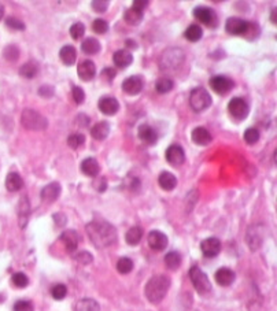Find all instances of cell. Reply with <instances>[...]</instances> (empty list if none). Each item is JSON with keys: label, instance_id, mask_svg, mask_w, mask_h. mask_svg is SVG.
Wrapping results in <instances>:
<instances>
[{"label": "cell", "instance_id": "f35d334b", "mask_svg": "<svg viewBox=\"0 0 277 311\" xmlns=\"http://www.w3.org/2000/svg\"><path fill=\"white\" fill-rule=\"evenodd\" d=\"M51 295H53V298L56 299V300H62V299H65L67 295L66 285H63V284L54 285L53 289H51Z\"/></svg>", "mask_w": 277, "mask_h": 311}, {"label": "cell", "instance_id": "681fc988", "mask_svg": "<svg viewBox=\"0 0 277 311\" xmlns=\"http://www.w3.org/2000/svg\"><path fill=\"white\" fill-rule=\"evenodd\" d=\"M72 95H73V99L74 102L80 104V103H83L84 99H85V93H84V89L83 88H80V86H74L72 91Z\"/></svg>", "mask_w": 277, "mask_h": 311}, {"label": "cell", "instance_id": "c3c4849f", "mask_svg": "<svg viewBox=\"0 0 277 311\" xmlns=\"http://www.w3.org/2000/svg\"><path fill=\"white\" fill-rule=\"evenodd\" d=\"M91 6L96 13H105L106 10L109 8V1L107 0H93Z\"/></svg>", "mask_w": 277, "mask_h": 311}, {"label": "cell", "instance_id": "f5cc1de1", "mask_svg": "<svg viewBox=\"0 0 277 311\" xmlns=\"http://www.w3.org/2000/svg\"><path fill=\"white\" fill-rule=\"evenodd\" d=\"M93 186L96 188V191H98V192H105L106 188H107V182H106L105 177L96 180V181L93 182Z\"/></svg>", "mask_w": 277, "mask_h": 311}, {"label": "cell", "instance_id": "7402d4cb", "mask_svg": "<svg viewBox=\"0 0 277 311\" xmlns=\"http://www.w3.org/2000/svg\"><path fill=\"white\" fill-rule=\"evenodd\" d=\"M81 170L88 177H96L99 174V163L95 158H86L81 162Z\"/></svg>", "mask_w": 277, "mask_h": 311}, {"label": "cell", "instance_id": "d4e9b609", "mask_svg": "<svg viewBox=\"0 0 277 311\" xmlns=\"http://www.w3.org/2000/svg\"><path fill=\"white\" fill-rule=\"evenodd\" d=\"M29 214H30V205L27 196L21 198L20 200V208H18V219H20V226L25 228L29 219Z\"/></svg>", "mask_w": 277, "mask_h": 311}, {"label": "cell", "instance_id": "d590c367", "mask_svg": "<svg viewBox=\"0 0 277 311\" xmlns=\"http://www.w3.org/2000/svg\"><path fill=\"white\" fill-rule=\"evenodd\" d=\"M242 36L247 40H255L259 36V26H258L255 22H247L246 24V29H244Z\"/></svg>", "mask_w": 277, "mask_h": 311}, {"label": "cell", "instance_id": "8d00e7d4", "mask_svg": "<svg viewBox=\"0 0 277 311\" xmlns=\"http://www.w3.org/2000/svg\"><path fill=\"white\" fill-rule=\"evenodd\" d=\"M155 89L158 93H167L173 89V81L170 78H159L155 84Z\"/></svg>", "mask_w": 277, "mask_h": 311}, {"label": "cell", "instance_id": "f1b7e54d", "mask_svg": "<svg viewBox=\"0 0 277 311\" xmlns=\"http://www.w3.org/2000/svg\"><path fill=\"white\" fill-rule=\"evenodd\" d=\"M39 73V65L34 60H29L20 69V74L25 78H34Z\"/></svg>", "mask_w": 277, "mask_h": 311}, {"label": "cell", "instance_id": "3957f363", "mask_svg": "<svg viewBox=\"0 0 277 311\" xmlns=\"http://www.w3.org/2000/svg\"><path fill=\"white\" fill-rule=\"evenodd\" d=\"M21 122L24 128H27L29 130H44L48 126V121L44 118L43 115L34 110L27 108L22 111V117H21Z\"/></svg>", "mask_w": 277, "mask_h": 311}, {"label": "cell", "instance_id": "9c48e42d", "mask_svg": "<svg viewBox=\"0 0 277 311\" xmlns=\"http://www.w3.org/2000/svg\"><path fill=\"white\" fill-rule=\"evenodd\" d=\"M210 86L211 89L218 95H226L228 92H231L235 86V82L231 78L225 77V76H216L210 79Z\"/></svg>", "mask_w": 277, "mask_h": 311}, {"label": "cell", "instance_id": "816d5d0a", "mask_svg": "<svg viewBox=\"0 0 277 311\" xmlns=\"http://www.w3.org/2000/svg\"><path fill=\"white\" fill-rule=\"evenodd\" d=\"M39 93L40 96H43V98H51L54 95V88L50 85H44L41 86L39 89Z\"/></svg>", "mask_w": 277, "mask_h": 311}, {"label": "cell", "instance_id": "4dcf8cb0", "mask_svg": "<svg viewBox=\"0 0 277 311\" xmlns=\"http://www.w3.org/2000/svg\"><path fill=\"white\" fill-rule=\"evenodd\" d=\"M74 311H99V305L93 299H81V300L77 302V305L74 307Z\"/></svg>", "mask_w": 277, "mask_h": 311}, {"label": "cell", "instance_id": "ab89813d", "mask_svg": "<svg viewBox=\"0 0 277 311\" xmlns=\"http://www.w3.org/2000/svg\"><path fill=\"white\" fill-rule=\"evenodd\" d=\"M11 281H13V284L15 285L17 288H25V286H28V284H29V278H28L27 274H24V273H15V274H13Z\"/></svg>", "mask_w": 277, "mask_h": 311}, {"label": "cell", "instance_id": "f546056e", "mask_svg": "<svg viewBox=\"0 0 277 311\" xmlns=\"http://www.w3.org/2000/svg\"><path fill=\"white\" fill-rule=\"evenodd\" d=\"M81 50H83V52L86 53V55H95V53L99 52L100 43L96 39L89 37V39H85L83 41Z\"/></svg>", "mask_w": 277, "mask_h": 311}, {"label": "cell", "instance_id": "9a60e30c", "mask_svg": "<svg viewBox=\"0 0 277 311\" xmlns=\"http://www.w3.org/2000/svg\"><path fill=\"white\" fill-rule=\"evenodd\" d=\"M77 74L83 81H91L96 74V66L92 60H83L77 67Z\"/></svg>", "mask_w": 277, "mask_h": 311}, {"label": "cell", "instance_id": "44dd1931", "mask_svg": "<svg viewBox=\"0 0 277 311\" xmlns=\"http://www.w3.org/2000/svg\"><path fill=\"white\" fill-rule=\"evenodd\" d=\"M112 59H114L115 66L119 67V69H125V67H128L132 63L133 56L131 51H128L125 48V50H118L117 52L114 53Z\"/></svg>", "mask_w": 277, "mask_h": 311}, {"label": "cell", "instance_id": "8fae6325", "mask_svg": "<svg viewBox=\"0 0 277 311\" xmlns=\"http://www.w3.org/2000/svg\"><path fill=\"white\" fill-rule=\"evenodd\" d=\"M147 241L154 251H164L167 247V236L165 233L159 232V231H152V232L148 233Z\"/></svg>", "mask_w": 277, "mask_h": 311}, {"label": "cell", "instance_id": "4316f807", "mask_svg": "<svg viewBox=\"0 0 277 311\" xmlns=\"http://www.w3.org/2000/svg\"><path fill=\"white\" fill-rule=\"evenodd\" d=\"M109 133H110V125L106 121L95 124L91 129V134H92L93 139L96 140H105L109 136Z\"/></svg>", "mask_w": 277, "mask_h": 311}, {"label": "cell", "instance_id": "ffe728a7", "mask_svg": "<svg viewBox=\"0 0 277 311\" xmlns=\"http://www.w3.org/2000/svg\"><path fill=\"white\" fill-rule=\"evenodd\" d=\"M246 21L240 20V18H228L226 20V24H225V29L229 34H235V36H242L246 29Z\"/></svg>", "mask_w": 277, "mask_h": 311}, {"label": "cell", "instance_id": "7bdbcfd3", "mask_svg": "<svg viewBox=\"0 0 277 311\" xmlns=\"http://www.w3.org/2000/svg\"><path fill=\"white\" fill-rule=\"evenodd\" d=\"M244 140L247 144H255L258 140H259V132L255 128H249L246 132H244Z\"/></svg>", "mask_w": 277, "mask_h": 311}, {"label": "cell", "instance_id": "30bf717a", "mask_svg": "<svg viewBox=\"0 0 277 311\" xmlns=\"http://www.w3.org/2000/svg\"><path fill=\"white\" fill-rule=\"evenodd\" d=\"M200 250L206 258H214L221 251V241L217 237L206 238L200 244Z\"/></svg>", "mask_w": 277, "mask_h": 311}, {"label": "cell", "instance_id": "bcb514c9", "mask_svg": "<svg viewBox=\"0 0 277 311\" xmlns=\"http://www.w3.org/2000/svg\"><path fill=\"white\" fill-rule=\"evenodd\" d=\"M6 25L11 29H17V30H24L25 29V24L15 17H8L6 20Z\"/></svg>", "mask_w": 277, "mask_h": 311}, {"label": "cell", "instance_id": "1f68e13d", "mask_svg": "<svg viewBox=\"0 0 277 311\" xmlns=\"http://www.w3.org/2000/svg\"><path fill=\"white\" fill-rule=\"evenodd\" d=\"M141 237H143V229L140 226H133L126 232L125 240L129 245H136L140 243Z\"/></svg>", "mask_w": 277, "mask_h": 311}, {"label": "cell", "instance_id": "7c38bea8", "mask_svg": "<svg viewBox=\"0 0 277 311\" xmlns=\"http://www.w3.org/2000/svg\"><path fill=\"white\" fill-rule=\"evenodd\" d=\"M166 160L167 163H170L172 166H180L184 163L185 160V153L184 150L180 146H170L166 150Z\"/></svg>", "mask_w": 277, "mask_h": 311}, {"label": "cell", "instance_id": "7a4b0ae2", "mask_svg": "<svg viewBox=\"0 0 277 311\" xmlns=\"http://www.w3.org/2000/svg\"><path fill=\"white\" fill-rule=\"evenodd\" d=\"M170 286V278L164 274H157L152 276L148 283L145 284L144 295L145 298L148 299V302H151L154 305H157L159 302H162L166 293L169 291Z\"/></svg>", "mask_w": 277, "mask_h": 311}, {"label": "cell", "instance_id": "6f0895ef", "mask_svg": "<svg viewBox=\"0 0 277 311\" xmlns=\"http://www.w3.org/2000/svg\"><path fill=\"white\" fill-rule=\"evenodd\" d=\"M126 46L132 47V48H136V43L132 41V40H126Z\"/></svg>", "mask_w": 277, "mask_h": 311}, {"label": "cell", "instance_id": "74e56055", "mask_svg": "<svg viewBox=\"0 0 277 311\" xmlns=\"http://www.w3.org/2000/svg\"><path fill=\"white\" fill-rule=\"evenodd\" d=\"M132 269H133L132 259L124 257V258H121L118 262H117V270H118L121 274H128V273L132 272Z\"/></svg>", "mask_w": 277, "mask_h": 311}, {"label": "cell", "instance_id": "5b68a950", "mask_svg": "<svg viewBox=\"0 0 277 311\" xmlns=\"http://www.w3.org/2000/svg\"><path fill=\"white\" fill-rule=\"evenodd\" d=\"M183 60H184V52L180 48H170L162 53L161 67L164 70H174L178 66H181Z\"/></svg>", "mask_w": 277, "mask_h": 311}, {"label": "cell", "instance_id": "60d3db41", "mask_svg": "<svg viewBox=\"0 0 277 311\" xmlns=\"http://www.w3.org/2000/svg\"><path fill=\"white\" fill-rule=\"evenodd\" d=\"M84 141H85V137H84V134H80V133H74L72 136H69L67 137V144L69 147H72V148H79L80 146H83L84 144Z\"/></svg>", "mask_w": 277, "mask_h": 311}, {"label": "cell", "instance_id": "6da1fadb", "mask_svg": "<svg viewBox=\"0 0 277 311\" xmlns=\"http://www.w3.org/2000/svg\"><path fill=\"white\" fill-rule=\"evenodd\" d=\"M86 233L98 248H105L117 241L115 228L106 221H92L86 225Z\"/></svg>", "mask_w": 277, "mask_h": 311}, {"label": "cell", "instance_id": "836d02e7", "mask_svg": "<svg viewBox=\"0 0 277 311\" xmlns=\"http://www.w3.org/2000/svg\"><path fill=\"white\" fill-rule=\"evenodd\" d=\"M202 34H203V30H202V27L199 26V25H190V26L185 29L184 36L188 41L195 43V41L202 39Z\"/></svg>", "mask_w": 277, "mask_h": 311}, {"label": "cell", "instance_id": "f907efd6", "mask_svg": "<svg viewBox=\"0 0 277 311\" xmlns=\"http://www.w3.org/2000/svg\"><path fill=\"white\" fill-rule=\"evenodd\" d=\"M74 258H76V260L80 262L81 265H88V263H91V262H92V255L86 251L80 252V254H77Z\"/></svg>", "mask_w": 277, "mask_h": 311}, {"label": "cell", "instance_id": "2e32d148", "mask_svg": "<svg viewBox=\"0 0 277 311\" xmlns=\"http://www.w3.org/2000/svg\"><path fill=\"white\" fill-rule=\"evenodd\" d=\"M138 133L140 140L143 143H145V144H148V146L155 144L157 140H158V133L155 132V129L151 128L150 125H140L138 126Z\"/></svg>", "mask_w": 277, "mask_h": 311}, {"label": "cell", "instance_id": "52a82bcc", "mask_svg": "<svg viewBox=\"0 0 277 311\" xmlns=\"http://www.w3.org/2000/svg\"><path fill=\"white\" fill-rule=\"evenodd\" d=\"M194 15L198 21H200L203 25L209 27H214L218 25V17L214 10H211L209 7L198 6L194 10Z\"/></svg>", "mask_w": 277, "mask_h": 311}, {"label": "cell", "instance_id": "9f6ffc18", "mask_svg": "<svg viewBox=\"0 0 277 311\" xmlns=\"http://www.w3.org/2000/svg\"><path fill=\"white\" fill-rule=\"evenodd\" d=\"M271 21H272V24H273V25H276V24H277V21H276V8H273V10H272Z\"/></svg>", "mask_w": 277, "mask_h": 311}, {"label": "cell", "instance_id": "d6986e66", "mask_svg": "<svg viewBox=\"0 0 277 311\" xmlns=\"http://www.w3.org/2000/svg\"><path fill=\"white\" fill-rule=\"evenodd\" d=\"M60 195V185L58 182H50L48 185H46L41 191V199L47 202V203H51V202H55L56 199L59 198Z\"/></svg>", "mask_w": 277, "mask_h": 311}, {"label": "cell", "instance_id": "ee69618b", "mask_svg": "<svg viewBox=\"0 0 277 311\" xmlns=\"http://www.w3.org/2000/svg\"><path fill=\"white\" fill-rule=\"evenodd\" d=\"M92 29H93V32H95V33L105 34L106 32L109 30V24H107V22H106L105 20H102V18H99V20L93 21Z\"/></svg>", "mask_w": 277, "mask_h": 311}, {"label": "cell", "instance_id": "4fadbf2b", "mask_svg": "<svg viewBox=\"0 0 277 311\" xmlns=\"http://www.w3.org/2000/svg\"><path fill=\"white\" fill-rule=\"evenodd\" d=\"M60 241L63 243L66 251L69 252H74L77 250L80 243V236L77 234L76 231L73 229H69V231H65V232L60 234Z\"/></svg>", "mask_w": 277, "mask_h": 311}, {"label": "cell", "instance_id": "11a10c76", "mask_svg": "<svg viewBox=\"0 0 277 311\" xmlns=\"http://www.w3.org/2000/svg\"><path fill=\"white\" fill-rule=\"evenodd\" d=\"M148 6V1H145V0H135L133 1V8L135 10H138V11H144L145 7Z\"/></svg>", "mask_w": 277, "mask_h": 311}, {"label": "cell", "instance_id": "ba28073f", "mask_svg": "<svg viewBox=\"0 0 277 311\" xmlns=\"http://www.w3.org/2000/svg\"><path fill=\"white\" fill-rule=\"evenodd\" d=\"M249 104L247 102L242 98H233V99L229 102L228 104V111L231 114L232 117L238 121H242L244 119L247 115H249Z\"/></svg>", "mask_w": 277, "mask_h": 311}, {"label": "cell", "instance_id": "cb8c5ba5", "mask_svg": "<svg viewBox=\"0 0 277 311\" xmlns=\"http://www.w3.org/2000/svg\"><path fill=\"white\" fill-rule=\"evenodd\" d=\"M159 186L164 191H173L176 185H177V179L173 176L172 173L169 172H162L158 177Z\"/></svg>", "mask_w": 277, "mask_h": 311}, {"label": "cell", "instance_id": "680465c9", "mask_svg": "<svg viewBox=\"0 0 277 311\" xmlns=\"http://www.w3.org/2000/svg\"><path fill=\"white\" fill-rule=\"evenodd\" d=\"M3 15H4V7L3 4H0V21L3 20Z\"/></svg>", "mask_w": 277, "mask_h": 311}, {"label": "cell", "instance_id": "83f0119b", "mask_svg": "<svg viewBox=\"0 0 277 311\" xmlns=\"http://www.w3.org/2000/svg\"><path fill=\"white\" fill-rule=\"evenodd\" d=\"M59 58L66 66H72V65H74L76 58H77L76 48L73 46H65L59 51Z\"/></svg>", "mask_w": 277, "mask_h": 311}, {"label": "cell", "instance_id": "8992f818", "mask_svg": "<svg viewBox=\"0 0 277 311\" xmlns=\"http://www.w3.org/2000/svg\"><path fill=\"white\" fill-rule=\"evenodd\" d=\"M190 278H191L192 284L195 286V289L200 295H206L211 291V284L209 281V277L206 276L205 272H202L198 266H194L190 269Z\"/></svg>", "mask_w": 277, "mask_h": 311}, {"label": "cell", "instance_id": "e575fe53", "mask_svg": "<svg viewBox=\"0 0 277 311\" xmlns=\"http://www.w3.org/2000/svg\"><path fill=\"white\" fill-rule=\"evenodd\" d=\"M124 20L129 24V25H138L141 20H143V13L141 11H138L135 8H129L126 10L125 14H124Z\"/></svg>", "mask_w": 277, "mask_h": 311}, {"label": "cell", "instance_id": "d6a6232c", "mask_svg": "<svg viewBox=\"0 0 277 311\" xmlns=\"http://www.w3.org/2000/svg\"><path fill=\"white\" fill-rule=\"evenodd\" d=\"M165 265L167 269H170V270H176L180 267L181 265V255L176 251H172L169 252V254H166L165 257Z\"/></svg>", "mask_w": 277, "mask_h": 311}, {"label": "cell", "instance_id": "ac0fdd59", "mask_svg": "<svg viewBox=\"0 0 277 311\" xmlns=\"http://www.w3.org/2000/svg\"><path fill=\"white\" fill-rule=\"evenodd\" d=\"M99 110L106 115H114L119 110V103L115 98L106 96L99 100Z\"/></svg>", "mask_w": 277, "mask_h": 311}, {"label": "cell", "instance_id": "e0dca14e", "mask_svg": "<svg viewBox=\"0 0 277 311\" xmlns=\"http://www.w3.org/2000/svg\"><path fill=\"white\" fill-rule=\"evenodd\" d=\"M191 137H192V141L195 143V144H198V146H207V144H210L211 137L210 132L206 129V128H202V126H199V128H195L191 133Z\"/></svg>", "mask_w": 277, "mask_h": 311}, {"label": "cell", "instance_id": "603a6c76", "mask_svg": "<svg viewBox=\"0 0 277 311\" xmlns=\"http://www.w3.org/2000/svg\"><path fill=\"white\" fill-rule=\"evenodd\" d=\"M216 281L222 286H229L235 281V273L228 267H221L216 272Z\"/></svg>", "mask_w": 277, "mask_h": 311}, {"label": "cell", "instance_id": "db71d44e", "mask_svg": "<svg viewBox=\"0 0 277 311\" xmlns=\"http://www.w3.org/2000/svg\"><path fill=\"white\" fill-rule=\"evenodd\" d=\"M115 70L114 69H111V67H106L105 70L102 72V77L103 78H106V81H111L114 77H115Z\"/></svg>", "mask_w": 277, "mask_h": 311}, {"label": "cell", "instance_id": "7dc6e473", "mask_svg": "<svg viewBox=\"0 0 277 311\" xmlns=\"http://www.w3.org/2000/svg\"><path fill=\"white\" fill-rule=\"evenodd\" d=\"M13 309L14 311H33V305L28 300H18Z\"/></svg>", "mask_w": 277, "mask_h": 311}, {"label": "cell", "instance_id": "5bb4252c", "mask_svg": "<svg viewBox=\"0 0 277 311\" xmlns=\"http://www.w3.org/2000/svg\"><path fill=\"white\" fill-rule=\"evenodd\" d=\"M143 89V79L138 76H132L122 82V91L128 95H138Z\"/></svg>", "mask_w": 277, "mask_h": 311}, {"label": "cell", "instance_id": "b9f144b4", "mask_svg": "<svg viewBox=\"0 0 277 311\" xmlns=\"http://www.w3.org/2000/svg\"><path fill=\"white\" fill-rule=\"evenodd\" d=\"M84 33H85V26H84V24H81V22L73 24L72 27H70V36H72L73 39H81V37L84 36Z\"/></svg>", "mask_w": 277, "mask_h": 311}, {"label": "cell", "instance_id": "484cf974", "mask_svg": "<svg viewBox=\"0 0 277 311\" xmlns=\"http://www.w3.org/2000/svg\"><path fill=\"white\" fill-rule=\"evenodd\" d=\"M22 186H24V180L21 177L18 173H8V176H7L6 179V188L10 191V192H17V191H20L22 189Z\"/></svg>", "mask_w": 277, "mask_h": 311}, {"label": "cell", "instance_id": "277c9868", "mask_svg": "<svg viewBox=\"0 0 277 311\" xmlns=\"http://www.w3.org/2000/svg\"><path fill=\"white\" fill-rule=\"evenodd\" d=\"M210 104L211 96L205 88L199 86V88L192 89L191 93H190V106L194 111L200 113V111L206 110L207 107H210Z\"/></svg>", "mask_w": 277, "mask_h": 311}, {"label": "cell", "instance_id": "f6af8a7d", "mask_svg": "<svg viewBox=\"0 0 277 311\" xmlns=\"http://www.w3.org/2000/svg\"><path fill=\"white\" fill-rule=\"evenodd\" d=\"M3 56H4L7 60L13 62V60L18 59V56H20V51H18V48H17L15 46H8L6 50H4Z\"/></svg>", "mask_w": 277, "mask_h": 311}]
</instances>
